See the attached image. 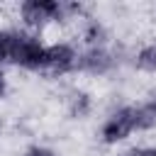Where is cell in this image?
<instances>
[{
	"mask_svg": "<svg viewBox=\"0 0 156 156\" xmlns=\"http://www.w3.org/2000/svg\"><path fill=\"white\" fill-rule=\"evenodd\" d=\"M80 15L83 5L68 0H24L20 5V20L24 24V32L32 34L46 29L49 24H63Z\"/></svg>",
	"mask_w": 156,
	"mask_h": 156,
	"instance_id": "6da1fadb",
	"label": "cell"
},
{
	"mask_svg": "<svg viewBox=\"0 0 156 156\" xmlns=\"http://www.w3.org/2000/svg\"><path fill=\"white\" fill-rule=\"evenodd\" d=\"M44 61H46V44L32 32L15 29L7 63L29 73H44Z\"/></svg>",
	"mask_w": 156,
	"mask_h": 156,
	"instance_id": "7a4b0ae2",
	"label": "cell"
},
{
	"mask_svg": "<svg viewBox=\"0 0 156 156\" xmlns=\"http://www.w3.org/2000/svg\"><path fill=\"white\" fill-rule=\"evenodd\" d=\"M134 132H136V117H134V102H129V105L115 107L102 119L100 132H98V139L105 146H117V144L127 141Z\"/></svg>",
	"mask_w": 156,
	"mask_h": 156,
	"instance_id": "3957f363",
	"label": "cell"
},
{
	"mask_svg": "<svg viewBox=\"0 0 156 156\" xmlns=\"http://www.w3.org/2000/svg\"><path fill=\"white\" fill-rule=\"evenodd\" d=\"M117 66H119L117 54H115L110 46H90V49L78 51L76 71H78V73H85V76L102 78V76H110Z\"/></svg>",
	"mask_w": 156,
	"mask_h": 156,
	"instance_id": "277c9868",
	"label": "cell"
},
{
	"mask_svg": "<svg viewBox=\"0 0 156 156\" xmlns=\"http://www.w3.org/2000/svg\"><path fill=\"white\" fill-rule=\"evenodd\" d=\"M76 63H78V49L71 41L46 44V61H44V73L46 76L76 73Z\"/></svg>",
	"mask_w": 156,
	"mask_h": 156,
	"instance_id": "5b68a950",
	"label": "cell"
},
{
	"mask_svg": "<svg viewBox=\"0 0 156 156\" xmlns=\"http://www.w3.org/2000/svg\"><path fill=\"white\" fill-rule=\"evenodd\" d=\"M80 37H83L85 49H90V46H107V44H110V32H107V27L102 24V20H98V17H88V20L83 22Z\"/></svg>",
	"mask_w": 156,
	"mask_h": 156,
	"instance_id": "8992f818",
	"label": "cell"
},
{
	"mask_svg": "<svg viewBox=\"0 0 156 156\" xmlns=\"http://www.w3.org/2000/svg\"><path fill=\"white\" fill-rule=\"evenodd\" d=\"M66 110H68V117L71 119H85L93 112V98H90V93L73 90L68 95V100H66Z\"/></svg>",
	"mask_w": 156,
	"mask_h": 156,
	"instance_id": "52a82bcc",
	"label": "cell"
},
{
	"mask_svg": "<svg viewBox=\"0 0 156 156\" xmlns=\"http://www.w3.org/2000/svg\"><path fill=\"white\" fill-rule=\"evenodd\" d=\"M134 117H136V132H149L156 127V100H141L134 102Z\"/></svg>",
	"mask_w": 156,
	"mask_h": 156,
	"instance_id": "ba28073f",
	"label": "cell"
},
{
	"mask_svg": "<svg viewBox=\"0 0 156 156\" xmlns=\"http://www.w3.org/2000/svg\"><path fill=\"white\" fill-rule=\"evenodd\" d=\"M134 68H139L141 73H156V41L144 44L134 54Z\"/></svg>",
	"mask_w": 156,
	"mask_h": 156,
	"instance_id": "9c48e42d",
	"label": "cell"
},
{
	"mask_svg": "<svg viewBox=\"0 0 156 156\" xmlns=\"http://www.w3.org/2000/svg\"><path fill=\"white\" fill-rule=\"evenodd\" d=\"M12 34H15V29H0V68H2V63H7V61H10Z\"/></svg>",
	"mask_w": 156,
	"mask_h": 156,
	"instance_id": "30bf717a",
	"label": "cell"
},
{
	"mask_svg": "<svg viewBox=\"0 0 156 156\" xmlns=\"http://www.w3.org/2000/svg\"><path fill=\"white\" fill-rule=\"evenodd\" d=\"M22 156H58L51 146H44V144H32L22 151Z\"/></svg>",
	"mask_w": 156,
	"mask_h": 156,
	"instance_id": "8fae6325",
	"label": "cell"
},
{
	"mask_svg": "<svg viewBox=\"0 0 156 156\" xmlns=\"http://www.w3.org/2000/svg\"><path fill=\"white\" fill-rule=\"evenodd\" d=\"M119 156H156V144L154 146H129Z\"/></svg>",
	"mask_w": 156,
	"mask_h": 156,
	"instance_id": "7c38bea8",
	"label": "cell"
},
{
	"mask_svg": "<svg viewBox=\"0 0 156 156\" xmlns=\"http://www.w3.org/2000/svg\"><path fill=\"white\" fill-rule=\"evenodd\" d=\"M7 88H10V83H7V76H5V71L0 68V100L7 95Z\"/></svg>",
	"mask_w": 156,
	"mask_h": 156,
	"instance_id": "4fadbf2b",
	"label": "cell"
},
{
	"mask_svg": "<svg viewBox=\"0 0 156 156\" xmlns=\"http://www.w3.org/2000/svg\"><path fill=\"white\" fill-rule=\"evenodd\" d=\"M154 100H156V93H154Z\"/></svg>",
	"mask_w": 156,
	"mask_h": 156,
	"instance_id": "5bb4252c",
	"label": "cell"
}]
</instances>
